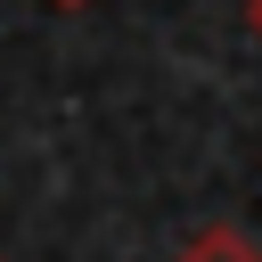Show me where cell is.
I'll list each match as a JSON object with an SVG mask.
<instances>
[{
  "label": "cell",
  "instance_id": "3",
  "mask_svg": "<svg viewBox=\"0 0 262 262\" xmlns=\"http://www.w3.org/2000/svg\"><path fill=\"white\" fill-rule=\"evenodd\" d=\"M49 8H90V0H49Z\"/></svg>",
  "mask_w": 262,
  "mask_h": 262
},
{
  "label": "cell",
  "instance_id": "1",
  "mask_svg": "<svg viewBox=\"0 0 262 262\" xmlns=\"http://www.w3.org/2000/svg\"><path fill=\"white\" fill-rule=\"evenodd\" d=\"M172 262H262V246H254L237 221H213V229H196V237H188Z\"/></svg>",
  "mask_w": 262,
  "mask_h": 262
},
{
  "label": "cell",
  "instance_id": "2",
  "mask_svg": "<svg viewBox=\"0 0 262 262\" xmlns=\"http://www.w3.org/2000/svg\"><path fill=\"white\" fill-rule=\"evenodd\" d=\"M246 25H254V41H262V0H246Z\"/></svg>",
  "mask_w": 262,
  "mask_h": 262
}]
</instances>
